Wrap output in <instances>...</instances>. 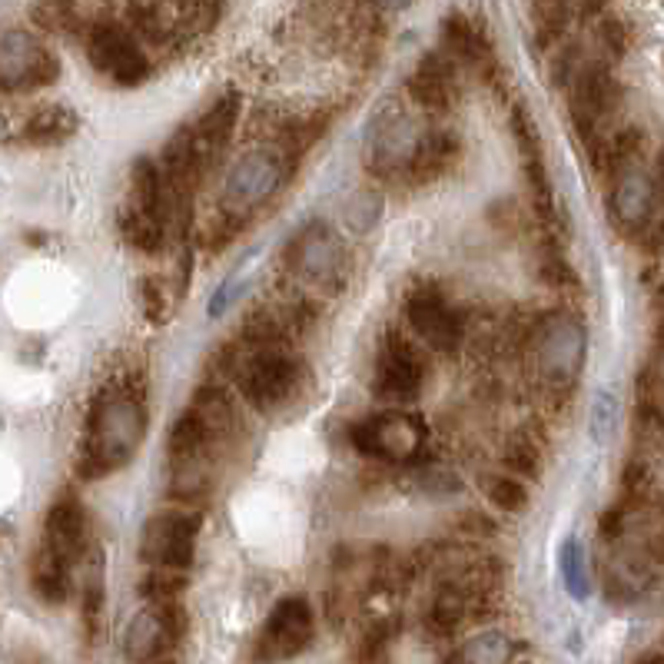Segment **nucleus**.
<instances>
[{"instance_id":"31","label":"nucleus","mask_w":664,"mask_h":664,"mask_svg":"<svg viewBox=\"0 0 664 664\" xmlns=\"http://www.w3.org/2000/svg\"><path fill=\"white\" fill-rule=\"evenodd\" d=\"M485 495L499 512H508V515H518L528 505L525 485L518 479H512V475H489L485 479Z\"/></svg>"},{"instance_id":"38","label":"nucleus","mask_w":664,"mask_h":664,"mask_svg":"<svg viewBox=\"0 0 664 664\" xmlns=\"http://www.w3.org/2000/svg\"><path fill=\"white\" fill-rule=\"evenodd\" d=\"M462 657L472 664H505L508 661V641L502 634H485V638L472 641V647Z\"/></svg>"},{"instance_id":"36","label":"nucleus","mask_w":664,"mask_h":664,"mask_svg":"<svg viewBox=\"0 0 664 664\" xmlns=\"http://www.w3.org/2000/svg\"><path fill=\"white\" fill-rule=\"evenodd\" d=\"M186 578L183 571H167V568H150V575L140 581V595L147 601H176V595L183 591Z\"/></svg>"},{"instance_id":"44","label":"nucleus","mask_w":664,"mask_h":664,"mask_svg":"<svg viewBox=\"0 0 664 664\" xmlns=\"http://www.w3.org/2000/svg\"><path fill=\"white\" fill-rule=\"evenodd\" d=\"M575 8H578L581 14L595 18V14H601V11L608 8V0H575Z\"/></svg>"},{"instance_id":"13","label":"nucleus","mask_w":664,"mask_h":664,"mask_svg":"<svg viewBox=\"0 0 664 664\" xmlns=\"http://www.w3.org/2000/svg\"><path fill=\"white\" fill-rule=\"evenodd\" d=\"M426 383V366L422 356L416 353V346L403 336V332H389L383 353H379V366H376V393L379 399L393 403V406H406L416 403Z\"/></svg>"},{"instance_id":"19","label":"nucleus","mask_w":664,"mask_h":664,"mask_svg":"<svg viewBox=\"0 0 664 664\" xmlns=\"http://www.w3.org/2000/svg\"><path fill=\"white\" fill-rule=\"evenodd\" d=\"M87 542H90V515H87L84 502H77L71 495L57 499L44 522V548L41 551L74 571V565H81V558L87 555Z\"/></svg>"},{"instance_id":"3","label":"nucleus","mask_w":664,"mask_h":664,"mask_svg":"<svg viewBox=\"0 0 664 664\" xmlns=\"http://www.w3.org/2000/svg\"><path fill=\"white\" fill-rule=\"evenodd\" d=\"M120 236L140 249V253H160L170 226L167 213V196H163V180L160 167L150 157H137L130 163V196L120 206Z\"/></svg>"},{"instance_id":"48","label":"nucleus","mask_w":664,"mask_h":664,"mask_svg":"<svg viewBox=\"0 0 664 664\" xmlns=\"http://www.w3.org/2000/svg\"><path fill=\"white\" fill-rule=\"evenodd\" d=\"M157 664H170V661H157Z\"/></svg>"},{"instance_id":"23","label":"nucleus","mask_w":664,"mask_h":664,"mask_svg":"<svg viewBox=\"0 0 664 664\" xmlns=\"http://www.w3.org/2000/svg\"><path fill=\"white\" fill-rule=\"evenodd\" d=\"M442 44H446V57L456 64H472L479 71L492 67V47L489 38L479 31V24H472L462 11L449 14L442 21Z\"/></svg>"},{"instance_id":"2","label":"nucleus","mask_w":664,"mask_h":664,"mask_svg":"<svg viewBox=\"0 0 664 664\" xmlns=\"http://www.w3.org/2000/svg\"><path fill=\"white\" fill-rule=\"evenodd\" d=\"M229 429H233L229 399L219 389H200L193 406L170 429V469H173V485H180L176 492L186 495V489L203 485L200 465L213 449V442Z\"/></svg>"},{"instance_id":"10","label":"nucleus","mask_w":664,"mask_h":664,"mask_svg":"<svg viewBox=\"0 0 664 664\" xmlns=\"http://www.w3.org/2000/svg\"><path fill=\"white\" fill-rule=\"evenodd\" d=\"M61 77V61L28 31L0 38V94L4 90H41Z\"/></svg>"},{"instance_id":"34","label":"nucleus","mask_w":664,"mask_h":664,"mask_svg":"<svg viewBox=\"0 0 664 664\" xmlns=\"http://www.w3.org/2000/svg\"><path fill=\"white\" fill-rule=\"evenodd\" d=\"M100 611H104V568H100V551H94V561L84 571V621L90 634L97 631Z\"/></svg>"},{"instance_id":"11","label":"nucleus","mask_w":664,"mask_h":664,"mask_svg":"<svg viewBox=\"0 0 664 664\" xmlns=\"http://www.w3.org/2000/svg\"><path fill=\"white\" fill-rule=\"evenodd\" d=\"M87 57L117 87H137L150 77L147 54L140 51L137 38L120 24H97L87 34Z\"/></svg>"},{"instance_id":"26","label":"nucleus","mask_w":664,"mask_h":664,"mask_svg":"<svg viewBox=\"0 0 664 664\" xmlns=\"http://www.w3.org/2000/svg\"><path fill=\"white\" fill-rule=\"evenodd\" d=\"M31 585L38 591L41 601L47 604H61L71 598V585H74V571L61 561H54L51 555L38 551L34 558V568H31Z\"/></svg>"},{"instance_id":"20","label":"nucleus","mask_w":664,"mask_h":664,"mask_svg":"<svg viewBox=\"0 0 664 664\" xmlns=\"http://www.w3.org/2000/svg\"><path fill=\"white\" fill-rule=\"evenodd\" d=\"M416 107L426 114H449L456 104V64L446 54H426L406 84Z\"/></svg>"},{"instance_id":"28","label":"nucleus","mask_w":664,"mask_h":664,"mask_svg":"<svg viewBox=\"0 0 664 664\" xmlns=\"http://www.w3.org/2000/svg\"><path fill=\"white\" fill-rule=\"evenodd\" d=\"M167 8L183 31H210L219 21V0H167Z\"/></svg>"},{"instance_id":"29","label":"nucleus","mask_w":664,"mask_h":664,"mask_svg":"<svg viewBox=\"0 0 664 664\" xmlns=\"http://www.w3.org/2000/svg\"><path fill=\"white\" fill-rule=\"evenodd\" d=\"M31 18L38 28H44L51 34L71 31L77 21V0H34Z\"/></svg>"},{"instance_id":"14","label":"nucleus","mask_w":664,"mask_h":664,"mask_svg":"<svg viewBox=\"0 0 664 664\" xmlns=\"http://www.w3.org/2000/svg\"><path fill=\"white\" fill-rule=\"evenodd\" d=\"M416 127L413 120L389 100L370 124L366 130V163L373 173H396V170H406L413 150H416Z\"/></svg>"},{"instance_id":"45","label":"nucleus","mask_w":664,"mask_h":664,"mask_svg":"<svg viewBox=\"0 0 664 664\" xmlns=\"http://www.w3.org/2000/svg\"><path fill=\"white\" fill-rule=\"evenodd\" d=\"M376 4L383 8V11H406L413 0H376Z\"/></svg>"},{"instance_id":"22","label":"nucleus","mask_w":664,"mask_h":664,"mask_svg":"<svg viewBox=\"0 0 664 664\" xmlns=\"http://www.w3.org/2000/svg\"><path fill=\"white\" fill-rule=\"evenodd\" d=\"M456 160H459V137L432 130L416 140L406 173L413 176V183H436L439 176H446L456 167Z\"/></svg>"},{"instance_id":"9","label":"nucleus","mask_w":664,"mask_h":664,"mask_svg":"<svg viewBox=\"0 0 664 664\" xmlns=\"http://www.w3.org/2000/svg\"><path fill=\"white\" fill-rule=\"evenodd\" d=\"M203 518L196 512H160L143 525L140 555L150 568L186 571L196 558Z\"/></svg>"},{"instance_id":"35","label":"nucleus","mask_w":664,"mask_h":664,"mask_svg":"<svg viewBox=\"0 0 664 664\" xmlns=\"http://www.w3.org/2000/svg\"><path fill=\"white\" fill-rule=\"evenodd\" d=\"M614 426H618V399H614V393L598 389L591 399V439L598 446H604L611 439Z\"/></svg>"},{"instance_id":"43","label":"nucleus","mask_w":664,"mask_h":664,"mask_svg":"<svg viewBox=\"0 0 664 664\" xmlns=\"http://www.w3.org/2000/svg\"><path fill=\"white\" fill-rule=\"evenodd\" d=\"M601 44L611 57H621L624 47H628V38H624V28L618 21H604L601 24Z\"/></svg>"},{"instance_id":"21","label":"nucleus","mask_w":664,"mask_h":664,"mask_svg":"<svg viewBox=\"0 0 664 664\" xmlns=\"http://www.w3.org/2000/svg\"><path fill=\"white\" fill-rule=\"evenodd\" d=\"M239 110H243V97H239L236 90H226V94L200 117V124L193 127V140H196V150H200L203 167H206L210 160H216V157L226 150L229 137H233V130H236Z\"/></svg>"},{"instance_id":"4","label":"nucleus","mask_w":664,"mask_h":664,"mask_svg":"<svg viewBox=\"0 0 664 664\" xmlns=\"http://www.w3.org/2000/svg\"><path fill=\"white\" fill-rule=\"evenodd\" d=\"M353 446L370 459L419 462L429 446V429L422 416L409 409H386L353 429Z\"/></svg>"},{"instance_id":"6","label":"nucleus","mask_w":664,"mask_h":664,"mask_svg":"<svg viewBox=\"0 0 664 664\" xmlns=\"http://www.w3.org/2000/svg\"><path fill=\"white\" fill-rule=\"evenodd\" d=\"M286 180V160L272 147H256L243 153L223 183V210L233 216H246L263 206Z\"/></svg>"},{"instance_id":"33","label":"nucleus","mask_w":664,"mask_h":664,"mask_svg":"<svg viewBox=\"0 0 664 664\" xmlns=\"http://www.w3.org/2000/svg\"><path fill=\"white\" fill-rule=\"evenodd\" d=\"M558 565H561V578L568 585V591L575 598H585L588 595V571H585V555H581V545L575 538H568L558 551Z\"/></svg>"},{"instance_id":"12","label":"nucleus","mask_w":664,"mask_h":664,"mask_svg":"<svg viewBox=\"0 0 664 664\" xmlns=\"http://www.w3.org/2000/svg\"><path fill=\"white\" fill-rule=\"evenodd\" d=\"M571 120H575V130L578 137L598 150L601 140H598V130L601 124L608 120V114L614 110L618 104V84H614V74L608 64H585L575 77H571Z\"/></svg>"},{"instance_id":"42","label":"nucleus","mask_w":664,"mask_h":664,"mask_svg":"<svg viewBox=\"0 0 664 664\" xmlns=\"http://www.w3.org/2000/svg\"><path fill=\"white\" fill-rule=\"evenodd\" d=\"M459 532L465 538H489V535H495V522L485 518L482 512H465L462 522H459Z\"/></svg>"},{"instance_id":"18","label":"nucleus","mask_w":664,"mask_h":664,"mask_svg":"<svg viewBox=\"0 0 664 664\" xmlns=\"http://www.w3.org/2000/svg\"><path fill=\"white\" fill-rule=\"evenodd\" d=\"M289 263H292V269H296L302 279L325 286V282H336V279L343 276L346 253H343L340 236L332 233L325 223H309V226L292 239Z\"/></svg>"},{"instance_id":"40","label":"nucleus","mask_w":664,"mask_h":664,"mask_svg":"<svg viewBox=\"0 0 664 664\" xmlns=\"http://www.w3.org/2000/svg\"><path fill=\"white\" fill-rule=\"evenodd\" d=\"M140 299H143V315L150 322H163L167 306H163V286L157 279H143L140 282Z\"/></svg>"},{"instance_id":"17","label":"nucleus","mask_w":664,"mask_h":664,"mask_svg":"<svg viewBox=\"0 0 664 664\" xmlns=\"http://www.w3.org/2000/svg\"><path fill=\"white\" fill-rule=\"evenodd\" d=\"M657 210V183L641 163H624L611 186V216L624 233H644Z\"/></svg>"},{"instance_id":"30","label":"nucleus","mask_w":664,"mask_h":664,"mask_svg":"<svg viewBox=\"0 0 664 664\" xmlns=\"http://www.w3.org/2000/svg\"><path fill=\"white\" fill-rule=\"evenodd\" d=\"M379 216H383V196H379L376 190H360V193L346 203V223H350V229L360 233V236L373 233L376 223H379Z\"/></svg>"},{"instance_id":"39","label":"nucleus","mask_w":664,"mask_h":664,"mask_svg":"<svg viewBox=\"0 0 664 664\" xmlns=\"http://www.w3.org/2000/svg\"><path fill=\"white\" fill-rule=\"evenodd\" d=\"M542 279H548L551 286H568V282H575V269L565 263V256L558 249H551L542 256Z\"/></svg>"},{"instance_id":"25","label":"nucleus","mask_w":664,"mask_h":664,"mask_svg":"<svg viewBox=\"0 0 664 664\" xmlns=\"http://www.w3.org/2000/svg\"><path fill=\"white\" fill-rule=\"evenodd\" d=\"M465 618H469V598L459 591L456 581H446L432 598V608L426 614V628L436 638H449V634H456L462 628Z\"/></svg>"},{"instance_id":"15","label":"nucleus","mask_w":664,"mask_h":664,"mask_svg":"<svg viewBox=\"0 0 664 664\" xmlns=\"http://www.w3.org/2000/svg\"><path fill=\"white\" fill-rule=\"evenodd\" d=\"M406 315L409 325L416 329V336L426 340L436 353L452 356L462 346V319L436 286L416 289L406 302Z\"/></svg>"},{"instance_id":"27","label":"nucleus","mask_w":664,"mask_h":664,"mask_svg":"<svg viewBox=\"0 0 664 664\" xmlns=\"http://www.w3.org/2000/svg\"><path fill=\"white\" fill-rule=\"evenodd\" d=\"M542 459H545V446L538 436H532V429H518L508 442H505V465L515 475H538L542 472Z\"/></svg>"},{"instance_id":"16","label":"nucleus","mask_w":664,"mask_h":664,"mask_svg":"<svg viewBox=\"0 0 664 664\" xmlns=\"http://www.w3.org/2000/svg\"><path fill=\"white\" fill-rule=\"evenodd\" d=\"M186 631V611L180 601H150L147 611H140L124 634V647L130 657H160L170 651Z\"/></svg>"},{"instance_id":"7","label":"nucleus","mask_w":664,"mask_h":664,"mask_svg":"<svg viewBox=\"0 0 664 664\" xmlns=\"http://www.w3.org/2000/svg\"><path fill=\"white\" fill-rule=\"evenodd\" d=\"M253 346L256 350L246 356L239 370V389L253 409L269 413L279 409L296 393L299 366L279 343H253Z\"/></svg>"},{"instance_id":"37","label":"nucleus","mask_w":664,"mask_h":664,"mask_svg":"<svg viewBox=\"0 0 664 664\" xmlns=\"http://www.w3.org/2000/svg\"><path fill=\"white\" fill-rule=\"evenodd\" d=\"M512 137H515V147H518L522 160L542 157V133H538L535 120L528 117V110L522 104L512 107Z\"/></svg>"},{"instance_id":"5","label":"nucleus","mask_w":664,"mask_h":664,"mask_svg":"<svg viewBox=\"0 0 664 664\" xmlns=\"http://www.w3.org/2000/svg\"><path fill=\"white\" fill-rule=\"evenodd\" d=\"M535 356H538V376L561 389L571 386L588 356V332L578 315L571 312H551L538 325V340H535Z\"/></svg>"},{"instance_id":"41","label":"nucleus","mask_w":664,"mask_h":664,"mask_svg":"<svg viewBox=\"0 0 664 664\" xmlns=\"http://www.w3.org/2000/svg\"><path fill=\"white\" fill-rule=\"evenodd\" d=\"M419 482H422L426 492H436V495H452V492L462 489V479L446 472V469H422Z\"/></svg>"},{"instance_id":"32","label":"nucleus","mask_w":664,"mask_h":664,"mask_svg":"<svg viewBox=\"0 0 664 664\" xmlns=\"http://www.w3.org/2000/svg\"><path fill=\"white\" fill-rule=\"evenodd\" d=\"M532 11H535L538 31L545 38H558L575 14V0H532Z\"/></svg>"},{"instance_id":"8","label":"nucleus","mask_w":664,"mask_h":664,"mask_svg":"<svg viewBox=\"0 0 664 664\" xmlns=\"http://www.w3.org/2000/svg\"><path fill=\"white\" fill-rule=\"evenodd\" d=\"M315 634V614L306 598H279L256 638V664H282L299 657Z\"/></svg>"},{"instance_id":"46","label":"nucleus","mask_w":664,"mask_h":664,"mask_svg":"<svg viewBox=\"0 0 664 664\" xmlns=\"http://www.w3.org/2000/svg\"><path fill=\"white\" fill-rule=\"evenodd\" d=\"M442 664H465V657H462V654H449V657H446Z\"/></svg>"},{"instance_id":"24","label":"nucleus","mask_w":664,"mask_h":664,"mask_svg":"<svg viewBox=\"0 0 664 664\" xmlns=\"http://www.w3.org/2000/svg\"><path fill=\"white\" fill-rule=\"evenodd\" d=\"M77 130H81V117L64 104H51L28 117L21 137L31 147H54V143H67Z\"/></svg>"},{"instance_id":"47","label":"nucleus","mask_w":664,"mask_h":664,"mask_svg":"<svg viewBox=\"0 0 664 664\" xmlns=\"http://www.w3.org/2000/svg\"><path fill=\"white\" fill-rule=\"evenodd\" d=\"M641 664H664V661H661V654H647V657H644Z\"/></svg>"},{"instance_id":"1","label":"nucleus","mask_w":664,"mask_h":664,"mask_svg":"<svg viewBox=\"0 0 664 664\" xmlns=\"http://www.w3.org/2000/svg\"><path fill=\"white\" fill-rule=\"evenodd\" d=\"M147 436V409L133 386H104L90 406L84 449L77 459L81 479H104L130 465Z\"/></svg>"}]
</instances>
